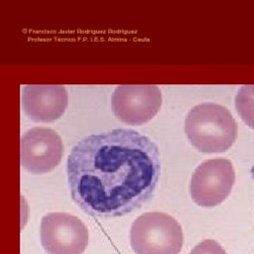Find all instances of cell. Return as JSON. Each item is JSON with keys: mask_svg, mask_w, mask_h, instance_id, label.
Instances as JSON below:
<instances>
[{"mask_svg": "<svg viewBox=\"0 0 254 254\" xmlns=\"http://www.w3.org/2000/svg\"><path fill=\"white\" fill-rule=\"evenodd\" d=\"M162 93L157 85H118L111 97L113 114L128 125H142L160 110Z\"/></svg>", "mask_w": 254, "mask_h": 254, "instance_id": "cell-6", "label": "cell"}, {"mask_svg": "<svg viewBox=\"0 0 254 254\" xmlns=\"http://www.w3.org/2000/svg\"><path fill=\"white\" fill-rule=\"evenodd\" d=\"M66 171L71 198L82 210L98 217L122 216L153 197L161 154L148 136L113 129L79 140L68 155Z\"/></svg>", "mask_w": 254, "mask_h": 254, "instance_id": "cell-1", "label": "cell"}, {"mask_svg": "<svg viewBox=\"0 0 254 254\" xmlns=\"http://www.w3.org/2000/svg\"><path fill=\"white\" fill-rule=\"evenodd\" d=\"M130 244L135 254H180L184 233L173 216L159 211L145 212L131 225Z\"/></svg>", "mask_w": 254, "mask_h": 254, "instance_id": "cell-3", "label": "cell"}, {"mask_svg": "<svg viewBox=\"0 0 254 254\" xmlns=\"http://www.w3.org/2000/svg\"><path fill=\"white\" fill-rule=\"evenodd\" d=\"M67 92L63 85H26L22 105L26 115L35 122H54L67 107Z\"/></svg>", "mask_w": 254, "mask_h": 254, "instance_id": "cell-8", "label": "cell"}, {"mask_svg": "<svg viewBox=\"0 0 254 254\" xmlns=\"http://www.w3.org/2000/svg\"><path fill=\"white\" fill-rule=\"evenodd\" d=\"M190 254H226L220 244L213 239H205L196 244Z\"/></svg>", "mask_w": 254, "mask_h": 254, "instance_id": "cell-10", "label": "cell"}, {"mask_svg": "<svg viewBox=\"0 0 254 254\" xmlns=\"http://www.w3.org/2000/svg\"><path fill=\"white\" fill-rule=\"evenodd\" d=\"M234 182L235 171L229 160H206L192 173L190 184V196L199 206L218 205L230 194Z\"/></svg>", "mask_w": 254, "mask_h": 254, "instance_id": "cell-4", "label": "cell"}, {"mask_svg": "<svg viewBox=\"0 0 254 254\" xmlns=\"http://www.w3.org/2000/svg\"><path fill=\"white\" fill-rule=\"evenodd\" d=\"M237 123L227 108L213 102L193 106L185 120L190 144L201 153L227 151L237 137Z\"/></svg>", "mask_w": 254, "mask_h": 254, "instance_id": "cell-2", "label": "cell"}, {"mask_svg": "<svg viewBox=\"0 0 254 254\" xmlns=\"http://www.w3.org/2000/svg\"><path fill=\"white\" fill-rule=\"evenodd\" d=\"M40 238L48 254H82L88 244V230L74 215L51 212L41 220Z\"/></svg>", "mask_w": 254, "mask_h": 254, "instance_id": "cell-5", "label": "cell"}, {"mask_svg": "<svg viewBox=\"0 0 254 254\" xmlns=\"http://www.w3.org/2000/svg\"><path fill=\"white\" fill-rule=\"evenodd\" d=\"M64 145L60 135L47 127H33L21 137V166L32 174L53 171L61 162Z\"/></svg>", "mask_w": 254, "mask_h": 254, "instance_id": "cell-7", "label": "cell"}, {"mask_svg": "<svg viewBox=\"0 0 254 254\" xmlns=\"http://www.w3.org/2000/svg\"><path fill=\"white\" fill-rule=\"evenodd\" d=\"M235 107L245 124L254 129V85H243L238 90Z\"/></svg>", "mask_w": 254, "mask_h": 254, "instance_id": "cell-9", "label": "cell"}]
</instances>
